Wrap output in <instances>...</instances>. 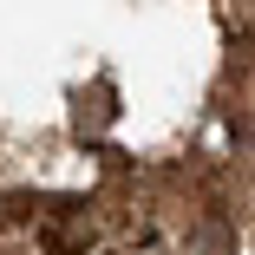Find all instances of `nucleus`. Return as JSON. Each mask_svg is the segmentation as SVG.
I'll return each instance as SVG.
<instances>
[{"mask_svg":"<svg viewBox=\"0 0 255 255\" xmlns=\"http://www.w3.org/2000/svg\"><path fill=\"white\" fill-rule=\"evenodd\" d=\"M118 118V105H112V85H92V92H79V105H72V125L79 131H105Z\"/></svg>","mask_w":255,"mask_h":255,"instance_id":"obj_2","label":"nucleus"},{"mask_svg":"<svg viewBox=\"0 0 255 255\" xmlns=\"http://www.w3.org/2000/svg\"><path fill=\"white\" fill-rule=\"evenodd\" d=\"M46 249H53V255H85L92 249V216L79 210V203H66V210L46 223Z\"/></svg>","mask_w":255,"mask_h":255,"instance_id":"obj_1","label":"nucleus"},{"mask_svg":"<svg viewBox=\"0 0 255 255\" xmlns=\"http://www.w3.org/2000/svg\"><path fill=\"white\" fill-rule=\"evenodd\" d=\"M183 255H229V223H223V216H210V223H203V229L183 242Z\"/></svg>","mask_w":255,"mask_h":255,"instance_id":"obj_3","label":"nucleus"}]
</instances>
